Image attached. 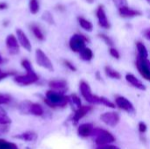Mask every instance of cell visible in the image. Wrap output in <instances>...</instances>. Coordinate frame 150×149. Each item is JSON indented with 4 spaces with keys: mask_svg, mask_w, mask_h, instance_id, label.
Wrapping results in <instances>:
<instances>
[{
    "mask_svg": "<svg viewBox=\"0 0 150 149\" xmlns=\"http://www.w3.org/2000/svg\"><path fill=\"white\" fill-rule=\"evenodd\" d=\"M44 102L50 108H63L69 103V97L65 94L48 90L45 93Z\"/></svg>",
    "mask_w": 150,
    "mask_h": 149,
    "instance_id": "6da1fadb",
    "label": "cell"
},
{
    "mask_svg": "<svg viewBox=\"0 0 150 149\" xmlns=\"http://www.w3.org/2000/svg\"><path fill=\"white\" fill-rule=\"evenodd\" d=\"M91 136L93 138L98 147L111 145L115 141V137L110 132L105 129H101V128L94 127Z\"/></svg>",
    "mask_w": 150,
    "mask_h": 149,
    "instance_id": "7a4b0ae2",
    "label": "cell"
},
{
    "mask_svg": "<svg viewBox=\"0 0 150 149\" xmlns=\"http://www.w3.org/2000/svg\"><path fill=\"white\" fill-rule=\"evenodd\" d=\"M39 79H40V77L36 74L34 69L27 70V71H25V73L24 75H18V76L16 75L13 77V81L20 86L32 85V84L37 83L39 81Z\"/></svg>",
    "mask_w": 150,
    "mask_h": 149,
    "instance_id": "3957f363",
    "label": "cell"
},
{
    "mask_svg": "<svg viewBox=\"0 0 150 149\" xmlns=\"http://www.w3.org/2000/svg\"><path fill=\"white\" fill-rule=\"evenodd\" d=\"M79 90L82 97L91 105H100L101 97L94 95L88 83L85 81H81L79 83Z\"/></svg>",
    "mask_w": 150,
    "mask_h": 149,
    "instance_id": "277c9868",
    "label": "cell"
},
{
    "mask_svg": "<svg viewBox=\"0 0 150 149\" xmlns=\"http://www.w3.org/2000/svg\"><path fill=\"white\" fill-rule=\"evenodd\" d=\"M89 40L83 34L76 33L72 35V37L69 40V46L70 49L75 53H80L83 48L86 47V42H88Z\"/></svg>",
    "mask_w": 150,
    "mask_h": 149,
    "instance_id": "5b68a950",
    "label": "cell"
},
{
    "mask_svg": "<svg viewBox=\"0 0 150 149\" xmlns=\"http://www.w3.org/2000/svg\"><path fill=\"white\" fill-rule=\"evenodd\" d=\"M135 66L140 75L147 81L150 82V61L137 55Z\"/></svg>",
    "mask_w": 150,
    "mask_h": 149,
    "instance_id": "8992f818",
    "label": "cell"
},
{
    "mask_svg": "<svg viewBox=\"0 0 150 149\" xmlns=\"http://www.w3.org/2000/svg\"><path fill=\"white\" fill-rule=\"evenodd\" d=\"M35 61H36V63L40 67L43 68L44 69L50 71V72L54 71V65H53L51 60L40 48L36 49V51H35Z\"/></svg>",
    "mask_w": 150,
    "mask_h": 149,
    "instance_id": "52a82bcc",
    "label": "cell"
},
{
    "mask_svg": "<svg viewBox=\"0 0 150 149\" xmlns=\"http://www.w3.org/2000/svg\"><path fill=\"white\" fill-rule=\"evenodd\" d=\"M115 105L120 110L127 112V113H134L135 112L134 106L132 102L123 96H118L115 97Z\"/></svg>",
    "mask_w": 150,
    "mask_h": 149,
    "instance_id": "ba28073f",
    "label": "cell"
},
{
    "mask_svg": "<svg viewBox=\"0 0 150 149\" xmlns=\"http://www.w3.org/2000/svg\"><path fill=\"white\" fill-rule=\"evenodd\" d=\"M100 119L107 126L111 127H115L120 120V115L115 112H107L100 116Z\"/></svg>",
    "mask_w": 150,
    "mask_h": 149,
    "instance_id": "9c48e42d",
    "label": "cell"
},
{
    "mask_svg": "<svg viewBox=\"0 0 150 149\" xmlns=\"http://www.w3.org/2000/svg\"><path fill=\"white\" fill-rule=\"evenodd\" d=\"M5 45H6V47L8 49V52L12 54V55H15V54H18L19 53V43L18 41V39L16 36H14L13 34H9L7 37H6V40H5Z\"/></svg>",
    "mask_w": 150,
    "mask_h": 149,
    "instance_id": "30bf717a",
    "label": "cell"
},
{
    "mask_svg": "<svg viewBox=\"0 0 150 149\" xmlns=\"http://www.w3.org/2000/svg\"><path fill=\"white\" fill-rule=\"evenodd\" d=\"M50 90L65 94L68 90V83L63 79H54L48 83Z\"/></svg>",
    "mask_w": 150,
    "mask_h": 149,
    "instance_id": "8fae6325",
    "label": "cell"
},
{
    "mask_svg": "<svg viewBox=\"0 0 150 149\" xmlns=\"http://www.w3.org/2000/svg\"><path fill=\"white\" fill-rule=\"evenodd\" d=\"M97 18H98V24L101 27L105 28V29H109L111 27V24L108 20V18L106 16V13H105V8L104 6L101 4L98 7L97 9Z\"/></svg>",
    "mask_w": 150,
    "mask_h": 149,
    "instance_id": "7c38bea8",
    "label": "cell"
},
{
    "mask_svg": "<svg viewBox=\"0 0 150 149\" xmlns=\"http://www.w3.org/2000/svg\"><path fill=\"white\" fill-rule=\"evenodd\" d=\"M91 110H92V106H90V105H82L81 107L76 109V111L74 112V115L72 117V122H73V124L74 125H76Z\"/></svg>",
    "mask_w": 150,
    "mask_h": 149,
    "instance_id": "4fadbf2b",
    "label": "cell"
},
{
    "mask_svg": "<svg viewBox=\"0 0 150 149\" xmlns=\"http://www.w3.org/2000/svg\"><path fill=\"white\" fill-rule=\"evenodd\" d=\"M16 34H17V39L19 43V46H21L25 50L31 52L32 51V44H31L29 39L27 38V36L25 35V33L24 32V31L21 29H17Z\"/></svg>",
    "mask_w": 150,
    "mask_h": 149,
    "instance_id": "5bb4252c",
    "label": "cell"
},
{
    "mask_svg": "<svg viewBox=\"0 0 150 149\" xmlns=\"http://www.w3.org/2000/svg\"><path fill=\"white\" fill-rule=\"evenodd\" d=\"M119 13H120V17H122V18H134V17L142 15V13L140 11L134 10V9L128 7L127 5L120 7L119 8Z\"/></svg>",
    "mask_w": 150,
    "mask_h": 149,
    "instance_id": "9a60e30c",
    "label": "cell"
},
{
    "mask_svg": "<svg viewBox=\"0 0 150 149\" xmlns=\"http://www.w3.org/2000/svg\"><path fill=\"white\" fill-rule=\"evenodd\" d=\"M94 126L91 123H83L81 124L77 127V134L81 138H87L90 137L92 133Z\"/></svg>",
    "mask_w": 150,
    "mask_h": 149,
    "instance_id": "2e32d148",
    "label": "cell"
},
{
    "mask_svg": "<svg viewBox=\"0 0 150 149\" xmlns=\"http://www.w3.org/2000/svg\"><path fill=\"white\" fill-rule=\"evenodd\" d=\"M126 80L133 87H134V88H136V89H138L140 90H143V91L146 90V86L134 75L130 74V73H127L126 75Z\"/></svg>",
    "mask_w": 150,
    "mask_h": 149,
    "instance_id": "e0dca14e",
    "label": "cell"
},
{
    "mask_svg": "<svg viewBox=\"0 0 150 149\" xmlns=\"http://www.w3.org/2000/svg\"><path fill=\"white\" fill-rule=\"evenodd\" d=\"M14 139H18V140H21L24 141L25 142H33L37 140L38 135L35 132L33 131H26L22 133L17 134L13 137Z\"/></svg>",
    "mask_w": 150,
    "mask_h": 149,
    "instance_id": "ac0fdd59",
    "label": "cell"
},
{
    "mask_svg": "<svg viewBox=\"0 0 150 149\" xmlns=\"http://www.w3.org/2000/svg\"><path fill=\"white\" fill-rule=\"evenodd\" d=\"M44 114V109L43 107L38 104V103H32L30 106V111H29V115L36 116V117H40Z\"/></svg>",
    "mask_w": 150,
    "mask_h": 149,
    "instance_id": "d6986e66",
    "label": "cell"
},
{
    "mask_svg": "<svg viewBox=\"0 0 150 149\" xmlns=\"http://www.w3.org/2000/svg\"><path fill=\"white\" fill-rule=\"evenodd\" d=\"M11 119L7 114L6 111L0 106V125L2 126H10L11 124Z\"/></svg>",
    "mask_w": 150,
    "mask_h": 149,
    "instance_id": "ffe728a7",
    "label": "cell"
},
{
    "mask_svg": "<svg viewBox=\"0 0 150 149\" xmlns=\"http://www.w3.org/2000/svg\"><path fill=\"white\" fill-rule=\"evenodd\" d=\"M105 75H106L108 77H110V78H112V79H117V80L121 79V75H120V73L119 71L113 69V68H112V67H110V66H105Z\"/></svg>",
    "mask_w": 150,
    "mask_h": 149,
    "instance_id": "44dd1931",
    "label": "cell"
},
{
    "mask_svg": "<svg viewBox=\"0 0 150 149\" xmlns=\"http://www.w3.org/2000/svg\"><path fill=\"white\" fill-rule=\"evenodd\" d=\"M33 102L29 101V100H24L22 102L19 103L18 108V111L21 114H25V115H29V111H30V106L32 105Z\"/></svg>",
    "mask_w": 150,
    "mask_h": 149,
    "instance_id": "7402d4cb",
    "label": "cell"
},
{
    "mask_svg": "<svg viewBox=\"0 0 150 149\" xmlns=\"http://www.w3.org/2000/svg\"><path fill=\"white\" fill-rule=\"evenodd\" d=\"M79 55H80V58L85 61H90L93 59V52L91 48L87 47L79 53Z\"/></svg>",
    "mask_w": 150,
    "mask_h": 149,
    "instance_id": "603a6c76",
    "label": "cell"
},
{
    "mask_svg": "<svg viewBox=\"0 0 150 149\" xmlns=\"http://www.w3.org/2000/svg\"><path fill=\"white\" fill-rule=\"evenodd\" d=\"M30 29L33 32V34L35 36V38L39 40H45V36L44 33L42 32V30L37 25H30Z\"/></svg>",
    "mask_w": 150,
    "mask_h": 149,
    "instance_id": "cb8c5ba5",
    "label": "cell"
},
{
    "mask_svg": "<svg viewBox=\"0 0 150 149\" xmlns=\"http://www.w3.org/2000/svg\"><path fill=\"white\" fill-rule=\"evenodd\" d=\"M136 48H137V51H138V56L148 59V57H149V52H148L147 47H145V45L142 42L138 41L136 43Z\"/></svg>",
    "mask_w": 150,
    "mask_h": 149,
    "instance_id": "d4e9b609",
    "label": "cell"
},
{
    "mask_svg": "<svg viewBox=\"0 0 150 149\" xmlns=\"http://www.w3.org/2000/svg\"><path fill=\"white\" fill-rule=\"evenodd\" d=\"M78 22L79 25H81V27L83 29H84L87 32H91L93 30V25L91 24V22H90L89 20H87L86 18H83V17H78Z\"/></svg>",
    "mask_w": 150,
    "mask_h": 149,
    "instance_id": "484cf974",
    "label": "cell"
},
{
    "mask_svg": "<svg viewBox=\"0 0 150 149\" xmlns=\"http://www.w3.org/2000/svg\"><path fill=\"white\" fill-rule=\"evenodd\" d=\"M0 149H19L18 145L0 138Z\"/></svg>",
    "mask_w": 150,
    "mask_h": 149,
    "instance_id": "4316f807",
    "label": "cell"
},
{
    "mask_svg": "<svg viewBox=\"0 0 150 149\" xmlns=\"http://www.w3.org/2000/svg\"><path fill=\"white\" fill-rule=\"evenodd\" d=\"M29 10L32 14H36L40 11V3L39 0H30L29 2Z\"/></svg>",
    "mask_w": 150,
    "mask_h": 149,
    "instance_id": "83f0119b",
    "label": "cell"
},
{
    "mask_svg": "<svg viewBox=\"0 0 150 149\" xmlns=\"http://www.w3.org/2000/svg\"><path fill=\"white\" fill-rule=\"evenodd\" d=\"M12 101V97L11 95L7 93H0V106L9 105Z\"/></svg>",
    "mask_w": 150,
    "mask_h": 149,
    "instance_id": "f1b7e54d",
    "label": "cell"
},
{
    "mask_svg": "<svg viewBox=\"0 0 150 149\" xmlns=\"http://www.w3.org/2000/svg\"><path fill=\"white\" fill-rule=\"evenodd\" d=\"M69 103H71L72 105H74L76 107V109L82 106L81 99H80V97H79L77 95H76V94H71L70 96H69Z\"/></svg>",
    "mask_w": 150,
    "mask_h": 149,
    "instance_id": "f546056e",
    "label": "cell"
},
{
    "mask_svg": "<svg viewBox=\"0 0 150 149\" xmlns=\"http://www.w3.org/2000/svg\"><path fill=\"white\" fill-rule=\"evenodd\" d=\"M42 18L44 21H46L47 23L50 24V25H54V17L52 15L51 12L46 11L43 14H42Z\"/></svg>",
    "mask_w": 150,
    "mask_h": 149,
    "instance_id": "4dcf8cb0",
    "label": "cell"
},
{
    "mask_svg": "<svg viewBox=\"0 0 150 149\" xmlns=\"http://www.w3.org/2000/svg\"><path fill=\"white\" fill-rule=\"evenodd\" d=\"M98 37H99L101 40H103L105 42L106 45L110 46L111 47H113V41H112V40L109 36H107L106 34H105V33H99V34H98Z\"/></svg>",
    "mask_w": 150,
    "mask_h": 149,
    "instance_id": "1f68e13d",
    "label": "cell"
},
{
    "mask_svg": "<svg viewBox=\"0 0 150 149\" xmlns=\"http://www.w3.org/2000/svg\"><path fill=\"white\" fill-rule=\"evenodd\" d=\"M16 76V73L13 72V71H3L0 69V82L7 77H10V76Z\"/></svg>",
    "mask_w": 150,
    "mask_h": 149,
    "instance_id": "d6a6232c",
    "label": "cell"
},
{
    "mask_svg": "<svg viewBox=\"0 0 150 149\" xmlns=\"http://www.w3.org/2000/svg\"><path fill=\"white\" fill-rule=\"evenodd\" d=\"M109 53H110V54H111L113 58H115V59H117V60H119V59L120 58V54L119 51H118L115 47H111L110 50H109Z\"/></svg>",
    "mask_w": 150,
    "mask_h": 149,
    "instance_id": "836d02e7",
    "label": "cell"
},
{
    "mask_svg": "<svg viewBox=\"0 0 150 149\" xmlns=\"http://www.w3.org/2000/svg\"><path fill=\"white\" fill-rule=\"evenodd\" d=\"M63 63H64V65H65L69 70H71V71H73V72H76V68L75 65H74L73 63H71L69 61L64 60V61H63Z\"/></svg>",
    "mask_w": 150,
    "mask_h": 149,
    "instance_id": "e575fe53",
    "label": "cell"
},
{
    "mask_svg": "<svg viewBox=\"0 0 150 149\" xmlns=\"http://www.w3.org/2000/svg\"><path fill=\"white\" fill-rule=\"evenodd\" d=\"M138 129H139V132L141 133H145L148 130V126L143 121H141L138 125Z\"/></svg>",
    "mask_w": 150,
    "mask_h": 149,
    "instance_id": "d590c367",
    "label": "cell"
},
{
    "mask_svg": "<svg viewBox=\"0 0 150 149\" xmlns=\"http://www.w3.org/2000/svg\"><path fill=\"white\" fill-rule=\"evenodd\" d=\"M9 131H10L9 126H2V125H0V137L3 136V135H5L6 133H8Z\"/></svg>",
    "mask_w": 150,
    "mask_h": 149,
    "instance_id": "8d00e7d4",
    "label": "cell"
},
{
    "mask_svg": "<svg viewBox=\"0 0 150 149\" xmlns=\"http://www.w3.org/2000/svg\"><path fill=\"white\" fill-rule=\"evenodd\" d=\"M96 149H120L118 147L116 146H113V145H105V146H100V147H98Z\"/></svg>",
    "mask_w": 150,
    "mask_h": 149,
    "instance_id": "74e56055",
    "label": "cell"
},
{
    "mask_svg": "<svg viewBox=\"0 0 150 149\" xmlns=\"http://www.w3.org/2000/svg\"><path fill=\"white\" fill-rule=\"evenodd\" d=\"M113 1L119 8L121 6H125L127 4V0H113Z\"/></svg>",
    "mask_w": 150,
    "mask_h": 149,
    "instance_id": "f35d334b",
    "label": "cell"
},
{
    "mask_svg": "<svg viewBox=\"0 0 150 149\" xmlns=\"http://www.w3.org/2000/svg\"><path fill=\"white\" fill-rule=\"evenodd\" d=\"M143 35L147 40H150V28H147L143 31Z\"/></svg>",
    "mask_w": 150,
    "mask_h": 149,
    "instance_id": "ab89813d",
    "label": "cell"
},
{
    "mask_svg": "<svg viewBox=\"0 0 150 149\" xmlns=\"http://www.w3.org/2000/svg\"><path fill=\"white\" fill-rule=\"evenodd\" d=\"M8 7L6 3H0V10H4Z\"/></svg>",
    "mask_w": 150,
    "mask_h": 149,
    "instance_id": "60d3db41",
    "label": "cell"
},
{
    "mask_svg": "<svg viewBox=\"0 0 150 149\" xmlns=\"http://www.w3.org/2000/svg\"><path fill=\"white\" fill-rule=\"evenodd\" d=\"M4 62V58L2 57V55L0 54V64H2Z\"/></svg>",
    "mask_w": 150,
    "mask_h": 149,
    "instance_id": "b9f144b4",
    "label": "cell"
},
{
    "mask_svg": "<svg viewBox=\"0 0 150 149\" xmlns=\"http://www.w3.org/2000/svg\"><path fill=\"white\" fill-rule=\"evenodd\" d=\"M88 3H90V4H91V3H93L94 2V0H86Z\"/></svg>",
    "mask_w": 150,
    "mask_h": 149,
    "instance_id": "7bdbcfd3",
    "label": "cell"
},
{
    "mask_svg": "<svg viewBox=\"0 0 150 149\" xmlns=\"http://www.w3.org/2000/svg\"><path fill=\"white\" fill-rule=\"evenodd\" d=\"M148 1H149V2H150V0H148Z\"/></svg>",
    "mask_w": 150,
    "mask_h": 149,
    "instance_id": "ee69618b",
    "label": "cell"
}]
</instances>
